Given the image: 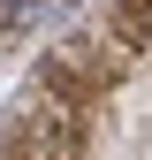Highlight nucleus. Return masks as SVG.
Masks as SVG:
<instances>
[{"label": "nucleus", "instance_id": "1", "mask_svg": "<svg viewBox=\"0 0 152 160\" xmlns=\"http://www.w3.org/2000/svg\"><path fill=\"white\" fill-rule=\"evenodd\" d=\"M76 130H84V99H69L61 84L38 76V92L15 99L0 160H76Z\"/></svg>", "mask_w": 152, "mask_h": 160}]
</instances>
